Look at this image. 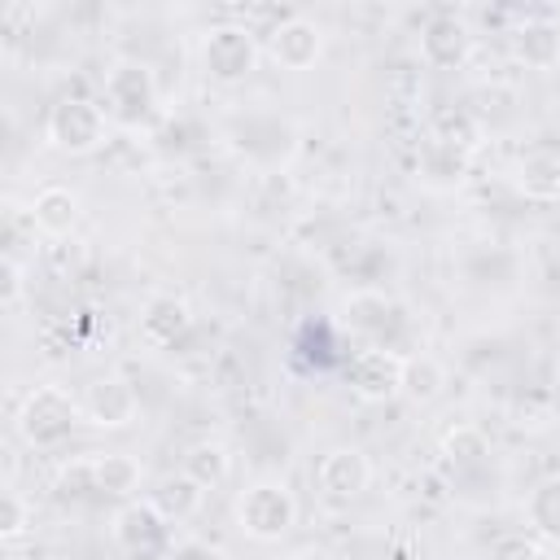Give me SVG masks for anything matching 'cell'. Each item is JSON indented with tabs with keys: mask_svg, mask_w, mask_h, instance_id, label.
Wrapping results in <instances>:
<instances>
[{
	"mask_svg": "<svg viewBox=\"0 0 560 560\" xmlns=\"http://www.w3.org/2000/svg\"><path fill=\"white\" fill-rule=\"evenodd\" d=\"M228 149L258 175H284L302 149V127L280 109H241L228 122Z\"/></svg>",
	"mask_w": 560,
	"mask_h": 560,
	"instance_id": "obj_1",
	"label": "cell"
},
{
	"mask_svg": "<svg viewBox=\"0 0 560 560\" xmlns=\"http://www.w3.org/2000/svg\"><path fill=\"white\" fill-rule=\"evenodd\" d=\"M101 105L122 131H149L162 122V88L149 61L118 57L101 79Z\"/></svg>",
	"mask_w": 560,
	"mask_h": 560,
	"instance_id": "obj_2",
	"label": "cell"
},
{
	"mask_svg": "<svg viewBox=\"0 0 560 560\" xmlns=\"http://www.w3.org/2000/svg\"><path fill=\"white\" fill-rule=\"evenodd\" d=\"M44 140L66 158H88L109 144V114L92 96H61L44 118Z\"/></svg>",
	"mask_w": 560,
	"mask_h": 560,
	"instance_id": "obj_3",
	"label": "cell"
},
{
	"mask_svg": "<svg viewBox=\"0 0 560 560\" xmlns=\"http://www.w3.org/2000/svg\"><path fill=\"white\" fill-rule=\"evenodd\" d=\"M236 525L254 542H280L298 525V494L280 477H262L241 490L236 499Z\"/></svg>",
	"mask_w": 560,
	"mask_h": 560,
	"instance_id": "obj_4",
	"label": "cell"
},
{
	"mask_svg": "<svg viewBox=\"0 0 560 560\" xmlns=\"http://www.w3.org/2000/svg\"><path fill=\"white\" fill-rule=\"evenodd\" d=\"M79 416H83V407L61 385H35L26 394V402L18 407V433L35 451H52L74 433Z\"/></svg>",
	"mask_w": 560,
	"mask_h": 560,
	"instance_id": "obj_5",
	"label": "cell"
},
{
	"mask_svg": "<svg viewBox=\"0 0 560 560\" xmlns=\"http://www.w3.org/2000/svg\"><path fill=\"white\" fill-rule=\"evenodd\" d=\"M258 66V39L241 22H219L201 35V70L214 83H245Z\"/></svg>",
	"mask_w": 560,
	"mask_h": 560,
	"instance_id": "obj_6",
	"label": "cell"
},
{
	"mask_svg": "<svg viewBox=\"0 0 560 560\" xmlns=\"http://www.w3.org/2000/svg\"><path fill=\"white\" fill-rule=\"evenodd\" d=\"M341 311H346V328L359 332L368 346L398 350V341H402V332H407V311H402V302H394L385 289L363 284V289H354V293L346 298Z\"/></svg>",
	"mask_w": 560,
	"mask_h": 560,
	"instance_id": "obj_7",
	"label": "cell"
},
{
	"mask_svg": "<svg viewBox=\"0 0 560 560\" xmlns=\"http://www.w3.org/2000/svg\"><path fill=\"white\" fill-rule=\"evenodd\" d=\"M109 538L127 551V560H171V525L149 499H131L114 512Z\"/></svg>",
	"mask_w": 560,
	"mask_h": 560,
	"instance_id": "obj_8",
	"label": "cell"
},
{
	"mask_svg": "<svg viewBox=\"0 0 560 560\" xmlns=\"http://www.w3.org/2000/svg\"><path fill=\"white\" fill-rule=\"evenodd\" d=\"M402 363H407V354H398V350L363 346L346 363V385L363 402H389L402 389Z\"/></svg>",
	"mask_w": 560,
	"mask_h": 560,
	"instance_id": "obj_9",
	"label": "cell"
},
{
	"mask_svg": "<svg viewBox=\"0 0 560 560\" xmlns=\"http://www.w3.org/2000/svg\"><path fill=\"white\" fill-rule=\"evenodd\" d=\"M472 48H477L472 26L459 13H451V9L433 13L420 26V61L429 70H464L472 61Z\"/></svg>",
	"mask_w": 560,
	"mask_h": 560,
	"instance_id": "obj_10",
	"label": "cell"
},
{
	"mask_svg": "<svg viewBox=\"0 0 560 560\" xmlns=\"http://www.w3.org/2000/svg\"><path fill=\"white\" fill-rule=\"evenodd\" d=\"M267 52L280 70H311L319 57H324V26L315 18H302V13H289L280 18L271 31H267Z\"/></svg>",
	"mask_w": 560,
	"mask_h": 560,
	"instance_id": "obj_11",
	"label": "cell"
},
{
	"mask_svg": "<svg viewBox=\"0 0 560 560\" xmlns=\"http://www.w3.org/2000/svg\"><path fill=\"white\" fill-rule=\"evenodd\" d=\"M79 407H83V420L96 424V429H127L140 416V394H136V385L127 376L109 372V376H96L83 389Z\"/></svg>",
	"mask_w": 560,
	"mask_h": 560,
	"instance_id": "obj_12",
	"label": "cell"
},
{
	"mask_svg": "<svg viewBox=\"0 0 560 560\" xmlns=\"http://www.w3.org/2000/svg\"><path fill=\"white\" fill-rule=\"evenodd\" d=\"M315 486L328 503L346 508L372 486V459L359 446H332L315 468Z\"/></svg>",
	"mask_w": 560,
	"mask_h": 560,
	"instance_id": "obj_13",
	"label": "cell"
},
{
	"mask_svg": "<svg viewBox=\"0 0 560 560\" xmlns=\"http://www.w3.org/2000/svg\"><path fill=\"white\" fill-rule=\"evenodd\" d=\"M188 328H192V311L175 293H158L140 311V341L153 346V350H171L175 341L188 337Z\"/></svg>",
	"mask_w": 560,
	"mask_h": 560,
	"instance_id": "obj_14",
	"label": "cell"
},
{
	"mask_svg": "<svg viewBox=\"0 0 560 560\" xmlns=\"http://www.w3.org/2000/svg\"><path fill=\"white\" fill-rule=\"evenodd\" d=\"M438 455H442L446 472H451L455 481H464V477L490 468L494 446H490L486 429H477V424H451V429L442 433V442H438Z\"/></svg>",
	"mask_w": 560,
	"mask_h": 560,
	"instance_id": "obj_15",
	"label": "cell"
},
{
	"mask_svg": "<svg viewBox=\"0 0 560 560\" xmlns=\"http://www.w3.org/2000/svg\"><path fill=\"white\" fill-rule=\"evenodd\" d=\"M149 503L162 512L166 525H184V521H192V516L201 512V503H206V486L192 481V477L179 468V472L162 477V481L149 490Z\"/></svg>",
	"mask_w": 560,
	"mask_h": 560,
	"instance_id": "obj_16",
	"label": "cell"
},
{
	"mask_svg": "<svg viewBox=\"0 0 560 560\" xmlns=\"http://www.w3.org/2000/svg\"><path fill=\"white\" fill-rule=\"evenodd\" d=\"M31 219L44 236H70L74 223H79V192L66 188V184H44L35 197H31Z\"/></svg>",
	"mask_w": 560,
	"mask_h": 560,
	"instance_id": "obj_17",
	"label": "cell"
},
{
	"mask_svg": "<svg viewBox=\"0 0 560 560\" xmlns=\"http://www.w3.org/2000/svg\"><path fill=\"white\" fill-rule=\"evenodd\" d=\"M468 166H472V153H464V149H455V144H442V140H424V149H420V184H429V188H438V192H446V188H459L464 179H468Z\"/></svg>",
	"mask_w": 560,
	"mask_h": 560,
	"instance_id": "obj_18",
	"label": "cell"
},
{
	"mask_svg": "<svg viewBox=\"0 0 560 560\" xmlns=\"http://www.w3.org/2000/svg\"><path fill=\"white\" fill-rule=\"evenodd\" d=\"M144 468L127 451H96V494H109L118 503H131L140 494Z\"/></svg>",
	"mask_w": 560,
	"mask_h": 560,
	"instance_id": "obj_19",
	"label": "cell"
},
{
	"mask_svg": "<svg viewBox=\"0 0 560 560\" xmlns=\"http://www.w3.org/2000/svg\"><path fill=\"white\" fill-rule=\"evenodd\" d=\"M516 188L529 201H556L560 197V153L556 149H529L516 162Z\"/></svg>",
	"mask_w": 560,
	"mask_h": 560,
	"instance_id": "obj_20",
	"label": "cell"
},
{
	"mask_svg": "<svg viewBox=\"0 0 560 560\" xmlns=\"http://www.w3.org/2000/svg\"><path fill=\"white\" fill-rule=\"evenodd\" d=\"M516 57L529 66V70H551L560 61V26L547 22V18H529L521 31H516Z\"/></svg>",
	"mask_w": 560,
	"mask_h": 560,
	"instance_id": "obj_21",
	"label": "cell"
},
{
	"mask_svg": "<svg viewBox=\"0 0 560 560\" xmlns=\"http://www.w3.org/2000/svg\"><path fill=\"white\" fill-rule=\"evenodd\" d=\"M525 521L538 538L547 542H560V472L556 477H542L529 499H525Z\"/></svg>",
	"mask_w": 560,
	"mask_h": 560,
	"instance_id": "obj_22",
	"label": "cell"
},
{
	"mask_svg": "<svg viewBox=\"0 0 560 560\" xmlns=\"http://www.w3.org/2000/svg\"><path fill=\"white\" fill-rule=\"evenodd\" d=\"M446 389V368L433 359V354H407V363H402V398H411L416 407H424V402H433L438 394Z\"/></svg>",
	"mask_w": 560,
	"mask_h": 560,
	"instance_id": "obj_23",
	"label": "cell"
},
{
	"mask_svg": "<svg viewBox=\"0 0 560 560\" xmlns=\"http://www.w3.org/2000/svg\"><path fill=\"white\" fill-rule=\"evenodd\" d=\"M184 472H188L192 481H201L206 490H214V486L228 481L232 455H228L223 442H197V446H188V455H184Z\"/></svg>",
	"mask_w": 560,
	"mask_h": 560,
	"instance_id": "obj_24",
	"label": "cell"
},
{
	"mask_svg": "<svg viewBox=\"0 0 560 560\" xmlns=\"http://www.w3.org/2000/svg\"><path fill=\"white\" fill-rule=\"evenodd\" d=\"M52 490L61 499H83V494H96V451L92 455H74L57 468V481Z\"/></svg>",
	"mask_w": 560,
	"mask_h": 560,
	"instance_id": "obj_25",
	"label": "cell"
},
{
	"mask_svg": "<svg viewBox=\"0 0 560 560\" xmlns=\"http://www.w3.org/2000/svg\"><path fill=\"white\" fill-rule=\"evenodd\" d=\"M433 140H442V144H455V149H464V153H472L477 144H481V122L472 118V114H442L438 122H433Z\"/></svg>",
	"mask_w": 560,
	"mask_h": 560,
	"instance_id": "obj_26",
	"label": "cell"
},
{
	"mask_svg": "<svg viewBox=\"0 0 560 560\" xmlns=\"http://www.w3.org/2000/svg\"><path fill=\"white\" fill-rule=\"evenodd\" d=\"M31 525H35V512H31V503L22 499V490H4V499H0V538L13 542V538H22Z\"/></svg>",
	"mask_w": 560,
	"mask_h": 560,
	"instance_id": "obj_27",
	"label": "cell"
},
{
	"mask_svg": "<svg viewBox=\"0 0 560 560\" xmlns=\"http://www.w3.org/2000/svg\"><path fill=\"white\" fill-rule=\"evenodd\" d=\"M490 560H542V547H538V538H529V534H503V538L490 547Z\"/></svg>",
	"mask_w": 560,
	"mask_h": 560,
	"instance_id": "obj_28",
	"label": "cell"
},
{
	"mask_svg": "<svg viewBox=\"0 0 560 560\" xmlns=\"http://www.w3.org/2000/svg\"><path fill=\"white\" fill-rule=\"evenodd\" d=\"M0 276H4V280H0V302H4V306H18V298H22V276H26L22 262H18V258H4Z\"/></svg>",
	"mask_w": 560,
	"mask_h": 560,
	"instance_id": "obj_29",
	"label": "cell"
},
{
	"mask_svg": "<svg viewBox=\"0 0 560 560\" xmlns=\"http://www.w3.org/2000/svg\"><path fill=\"white\" fill-rule=\"evenodd\" d=\"M171 560H219V551L214 547H206V542H179L175 551H171Z\"/></svg>",
	"mask_w": 560,
	"mask_h": 560,
	"instance_id": "obj_30",
	"label": "cell"
}]
</instances>
